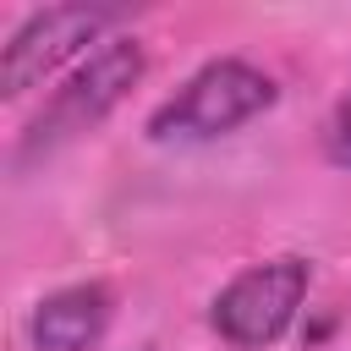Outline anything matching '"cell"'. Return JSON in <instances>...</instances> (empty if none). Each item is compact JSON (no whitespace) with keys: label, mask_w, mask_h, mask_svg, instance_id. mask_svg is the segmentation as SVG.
Returning <instances> with one entry per match:
<instances>
[{"label":"cell","mask_w":351,"mask_h":351,"mask_svg":"<svg viewBox=\"0 0 351 351\" xmlns=\"http://www.w3.org/2000/svg\"><path fill=\"white\" fill-rule=\"evenodd\" d=\"M143 71H148V55H143V44H137L132 33H115V38H104L99 49H88V55L77 60V71H71V77L44 99V110L27 121V132L16 137L11 165L27 170L33 159H44V154L77 143L82 132H93V126L143 82Z\"/></svg>","instance_id":"cell-1"},{"label":"cell","mask_w":351,"mask_h":351,"mask_svg":"<svg viewBox=\"0 0 351 351\" xmlns=\"http://www.w3.org/2000/svg\"><path fill=\"white\" fill-rule=\"evenodd\" d=\"M280 88L263 66L241 60V55H219L208 66H197L154 115H148V137L154 143H214L230 137L236 126L258 121L263 110H274Z\"/></svg>","instance_id":"cell-2"},{"label":"cell","mask_w":351,"mask_h":351,"mask_svg":"<svg viewBox=\"0 0 351 351\" xmlns=\"http://www.w3.org/2000/svg\"><path fill=\"white\" fill-rule=\"evenodd\" d=\"M313 291V263L302 252H274L263 263L236 269L214 302H208V329L230 351H269L291 335L302 302Z\"/></svg>","instance_id":"cell-3"},{"label":"cell","mask_w":351,"mask_h":351,"mask_svg":"<svg viewBox=\"0 0 351 351\" xmlns=\"http://www.w3.org/2000/svg\"><path fill=\"white\" fill-rule=\"evenodd\" d=\"M121 16H126L121 5H44V11H27L22 27L11 33L5 55H0V99H22L55 66L82 55L88 44L99 49L104 38H115L110 27Z\"/></svg>","instance_id":"cell-4"},{"label":"cell","mask_w":351,"mask_h":351,"mask_svg":"<svg viewBox=\"0 0 351 351\" xmlns=\"http://www.w3.org/2000/svg\"><path fill=\"white\" fill-rule=\"evenodd\" d=\"M115 291L104 280H71L33 302L27 313V346L33 351H93L110 335Z\"/></svg>","instance_id":"cell-5"},{"label":"cell","mask_w":351,"mask_h":351,"mask_svg":"<svg viewBox=\"0 0 351 351\" xmlns=\"http://www.w3.org/2000/svg\"><path fill=\"white\" fill-rule=\"evenodd\" d=\"M324 154H329V165L351 170V88L340 93V104H335V115L324 126Z\"/></svg>","instance_id":"cell-6"}]
</instances>
